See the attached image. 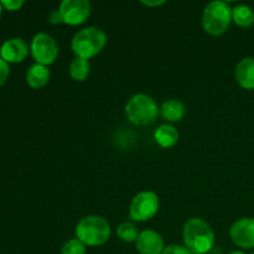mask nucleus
Wrapping results in <instances>:
<instances>
[{"mask_svg": "<svg viewBox=\"0 0 254 254\" xmlns=\"http://www.w3.org/2000/svg\"><path fill=\"white\" fill-rule=\"evenodd\" d=\"M251 254H254V252H253V253H251Z\"/></svg>", "mask_w": 254, "mask_h": 254, "instance_id": "obj_27", "label": "nucleus"}, {"mask_svg": "<svg viewBox=\"0 0 254 254\" xmlns=\"http://www.w3.org/2000/svg\"><path fill=\"white\" fill-rule=\"evenodd\" d=\"M154 139L161 148H171L179 140V131L171 124H163L154 133Z\"/></svg>", "mask_w": 254, "mask_h": 254, "instance_id": "obj_15", "label": "nucleus"}, {"mask_svg": "<svg viewBox=\"0 0 254 254\" xmlns=\"http://www.w3.org/2000/svg\"><path fill=\"white\" fill-rule=\"evenodd\" d=\"M141 4L146 5L149 7H153V6H159V5H163L165 4V0H154V1H150V0H141Z\"/></svg>", "mask_w": 254, "mask_h": 254, "instance_id": "obj_24", "label": "nucleus"}, {"mask_svg": "<svg viewBox=\"0 0 254 254\" xmlns=\"http://www.w3.org/2000/svg\"><path fill=\"white\" fill-rule=\"evenodd\" d=\"M185 104L179 99H169L164 102L163 106L160 107V113L165 121L168 122H180L185 116Z\"/></svg>", "mask_w": 254, "mask_h": 254, "instance_id": "obj_14", "label": "nucleus"}, {"mask_svg": "<svg viewBox=\"0 0 254 254\" xmlns=\"http://www.w3.org/2000/svg\"><path fill=\"white\" fill-rule=\"evenodd\" d=\"M9 73H10L9 64L5 62L4 60L0 57V87L6 82L7 77H9Z\"/></svg>", "mask_w": 254, "mask_h": 254, "instance_id": "obj_22", "label": "nucleus"}, {"mask_svg": "<svg viewBox=\"0 0 254 254\" xmlns=\"http://www.w3.org/2000/svg\"><path fill=\"white\" fill-rule=\"evenodd\" d=\"M107 44V35L102 29L88 26L79 30L72 37L71 47L76 57L89 60L98 55Z\"/></svg>", "mask_w": 254, "mask_h": 254, "instance_id": "obj_2", "label": "nucleus"}, {"mask_svg": "<svg viewBox=\"0 0 254 254\" xmlns=\"http://www.w3.org/2000/svg\"><path fill=\"white\" fill-rule=\"evenodd\" d=\"M230 254H246V253L241 252V251H235V252H231Z\"/></svg>", "mask_w": 254, "mask_h": 254, "instance_id": "obj_25", "label": "nucleus"}, {"mask_svg": "<svg viewBox=\"0 0 254 254\" xmlns=\"http://www.w3.org/2000/svg\"><path fill=\"white\" fill-rule=\"evenodd\" d=\"M49 22L52 25H59L64 22V17H62L60 10H54L49 14Z\"/></svg>", "mask_w": 254, "mask_h": 254, "instance_id": "obj_23", "label": "nucleus"}, {"mask_svg": "<svg viewBox=\"0 0 254 254\" xmlns=\"http://www.w3.org/2000/svg\"><path fill=\"white\" fill-rule=\"evenodd\" d=\"M237 83L245 89H254V59L245 57L237 64L235 69Z\"/></svg>", "mask_w": 254, "mask_h": 254, "instance_id": "obj_12", "label": "nucleus"}, {"mask_svg": "<svg viewBox=\"0 0 254 254\" xmlns=\"http://www.w3.org/2000/svg\"><path fill=\"white\" fill-rule=\"evenodd\" d=\"M232 21L241 27H251L254 24V11L248 5H237L232 9Z\"/></svg>", "mask_w": 254, "mask_h": 254, "instance_id": "obj_16", "label": "nucleus"}, {"mask_svg": "<svg viewBox=\"0 0 254 254\" xmlns=\"http://www.w3.org/2000/svg\"><path fill=\"white\" fill-rule=\"evenodd\" d=\"M60 12L64 24L81 25L91 15L92 6L88 0H64L60 4Z\"/></svg>", "mask_w": 254, "mask_h": 254, "instance_id": "obj_8", "label": "nucleus"}, {"mask_svg": "<svg viewBox=\"0 0 254 254\" xmlns=\"http://www.w3.org/2000/svg\"><path fill=\"white\" fill-rule=\"evenodd\" d=\"M183 238L185 247L193 254H205L215 246V233L206 221L191 218L184 225Z\"/></svg>", "mask_w": 254, "mask_h": 254, "instance_id": "obj_1", "label": "nucleus"}, {"mask_svg": "<svg viewBox=\"0 0 254 254\" xmlns=\"http://www.w3.org/2000/svg\"><path fill=\"white\" fill-rule=\"evenodd\" d=\"M126 114L133 124L145 127L155 122L158 118L159 108L153 97L138 93L134 94L126 104Z\"/></svg>", "mask_w": 254, "mask_h": 254, "instance_id": "obj_5", "label": "nucleus"}, {"mask_svg": "<svg viewBox=\"0 0 254 254\" xmlns=\"http://www.w3.org/2000/svg\"><path fill=\"white\" fill-rule=\"evenodd\" d=\"M1 11H2V5L1 2H0V16H1Z\"/></svg>", "mask_w": 254, "mask_h": 254, "instance_id": "obj_26", "label": "nucleus"}, {"mask_svg": "<svg viewBox=\"0 0 254 254\" xmlns=\"http://www.w3.org/2000/svg\"><path fill=\"white\" fill-rule=\"evenodd\" d=\"M29 46L20 37L6 40L0 47V57L7 64H20L29 55Z\"/></svg>", "mask_w": 254, "mask_h": 254, "instance_id": "obj_10", "label": "nucleus"}, {"mask_svg": "<svg viewBox=\"0 0 254 254\" xmlns=\"http://www.w3.org/2000/svg\"><path fill=\"white\" fill-rule=\"evenodd\" d=\"M232 21V7L222 0L206 5L202 14V26L207 34L220 36L225 34Z\"/></svg>", "mask_w": 254, "mask_h": 254, "instance_id": "obj_4", "label": "nucleus"}, {"mask_svg": "<svg viewBox=\"0 0 254 254\" xmlns=\"http://www.w3.org/2000/svg\"><path fill=\"white\" fill-rule=\"evenodd\" d=\"M231 240L245 250L254 248V218L246 217L236 221L230 231Z\"/></svg>", "mask_w": 254, "mask_h": 254, "instance_id": "obj_9", "label": "nucleus"}, {"mask_svg": "<svg viewBox=\"0 0 254 254\" xmlns=\"http://www.w3.org/2000/svg\"><path fill=\"white\" fill-rule=\"evenodd\" d=\"M89 72H91V64L88 60L74 57L69 64V74L74 81H84L89 76Z\"/></svg>", "mask_w": 254, "mask_h": 254, "instance_id": "obj_17", "label": "nucleus"}, {"mask_svg": "<svg viewBox=\"0 0 254 254\" xmlns=\"http://www.w3.org/2000/svg\"><path fill=\"white\" fill-rule=\"evenodd\" d=\"M87 246L82 243L78 238H72L66 241L61 248V254H86Z\"/></svg>", "mask_w": 254, "mask_h": 254, "instance_id": "obj_19", "label": "nucleus"}, {"mask_svg": "<svg viewBox=\"0 0 254 254\" xmlns=\"http://www.w3.org/2000/svg\"><path fill=\"white\" fill-rule=\"evenodd\" d=\"M161 254H193L185 246H179V245H171L168 247L164 248L163 253Z\"/></svg>", "mask_w": 254, "mask_h": 254, "instance_id": "obj_20", "label": "nucleus"}, {"mask_svg": "<svg viewBox=\"0 0 254 254\" xmlns=\"http://www.w3.org/2000/svg\"><path fill=\"white\" fill-rule=\"evenodd\" d=\"M117 236L121 238L123 242L127 243H131V242H136L138 240V228L134 223L131 222H122L121 225L117 227Z\"/></svg>", "mask_w": 254, "mask_h": 254, "instance_id": "obj_18", "label": "nucleus"}, {"mask_svg": "<svg viewBox=\"0 0 254 254\" xmlns=\"http://www.w3.org/2000/svg\"><path fill=\"white\" fill-rule=\"evenodd\" d=\"M50 76H51V73H50L49 67L44 66V64H35L27 69L26 82L31 88L39 89L49 83Z\"/></svg>", "mask_w": 254, "mask_h": 254, "instance_id": "obj_13", "label": "nucleus"}, {"mask_svg": "<svg viewBox=\"0 0 254 254\" xmlns=\"http://www.w3.org/2000/svg\"><path fill=\"white\" fill-rule=\"evenodd\" d=\"M30 51L36 64L49 66L54 64L59 56V45L51 35L46 32H39L32 39Z\"/></svg>", "mask_w": 254, "mask_h": 254, "instance_id": "obj_7", "label": "nucleus"}, {"mask_svg": "<svg viewBox=\"0 0 254 254\" xmlns=\"http://www.w3.org/2000/svg\"><path fill=\"white\" fill-rule=\"evenodd\" d=\"M111 237V225L101 216H86L76 226V238L88 247L102 246Z\"/></svg>", "mask_w": 254, "mask_h": 254, "instance_id": "obj_3", "label": "nucleus"}, {"mask_svg": "<svg viewBox=\"0 0 254 254\" xmlns=\"http://www.w3.org/2000/svg\"><path fill=\"white\" fill-rule=\"evenodd\" d=\"M160 207L159 196L153 191H141L136 193L129 206V215L134 221L144 222L158 213Z\"/></svg>", "mask_w": 254, "mask_h": 254, "instance_id": "obj_6", "label": "nucleus"}, {"mask_svg": "<svg viewBox=\"0 0 254 254\" xmlns=\"http://www.w3.org/2000/svg\"><path fill=\"white\" fill-rule=\"evenodd\" d=\"M135 247L140 254H161L165 246L160 233L153 230H145L139 233Z\"/></svg>", "mask_w": 254, "mask_h": 254, "instance_id": "obj_11", "label": "nucleus"}, {"mask_svg": "<svg viewBox=\"0 0 254 254\" xmlns=\"http://www.w3.org/2000/svg\"><path fill=\"white\" fill-rule=\"evenodd\" d=\"M0 2H1L2 7L9 11H16L24 5V0H2Z\"/></svg>", "mask_w": 254, "mask_h": 254, "instance_id": "obj_21", "label": "nucleus"}]
</instances>
